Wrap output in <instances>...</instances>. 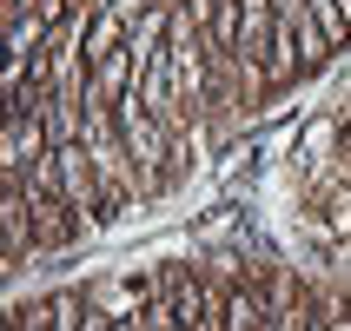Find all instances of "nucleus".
<instances>
[{
    "instance_id": "7ed1b4c3",
    "label": "nucleus",
    "mask_w": 351,
    "mask_h": 331,
    "mask_svg": "<svg viewBox=\"0 0 351 331\" xmlns=\"http://www.w3.org/2000/svg\"><path fill=\"white\" fill-rule=\"evenodd\" d=\"M14 14H27V0H7V20H14Z\"/></svg>"
},
{
    "instance_id": "f257e3e1",
    "label": "nucleus",
    "mask_w": 351,
    "mask_h": 331,
    "mask_svg": "<svg viewBox=\"0 0 351 331\" xmlns=\"http://www.w3.org/2000/svg\"><path fill=\"white\" fill-rule=\"evenodd\" d=\"M86 298H93L99 312H113V318H146L153 312V285H146V278H106V285H93Z\"/></svg>"
},
{
    "instance_id": "20e7f679",
    "label": "nucleus",
    "mask_w": 351,
    "mask_h": 331,
    "mask_svg": "<svg viewBox=\"0 0 351 331\" xmlns=\"http://www.w3.org/2000/svg\"><path fill=\"white\" fill-rule=\"evenodd\" d=\"M345 106H351V99H345Z\"/></svg>"
},
{
    "instance_id": "f03ea898",
    "label": "nucleus",
    "mask_w": 351,
    "mask_h": 331,
    "mask_svg": "<svg viewBox=\"0 0 351 331\" xmlns=\"http://www.w3.org/2000/svg\"><path fill=\"white\" fill-rule=\"evenodd\" d=\"M332 331H351V312H332Z\"/></svg>"
}]
</instances>
